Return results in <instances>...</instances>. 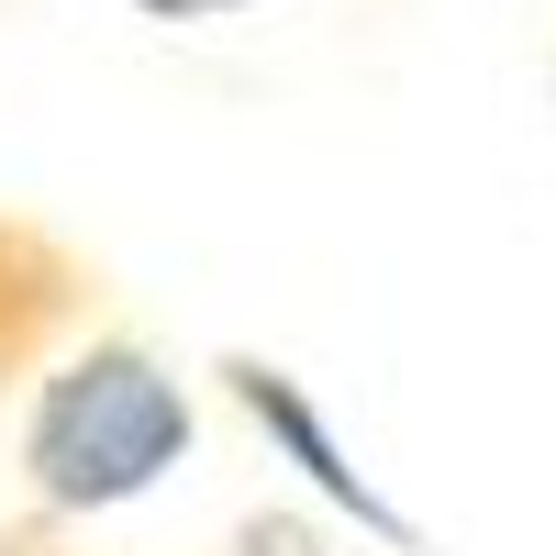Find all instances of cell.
<instances>
[{"label": "cell", "instance_id": "obj_6", "mask_svg": "<svg viewBox=\"0 0 556 556\" xmlns=\"http://www.w3.org/2000/svg\"><path fill=\"white\" fill-rule=\"evenodd\" d=\"M545 101H556V67H545Z\"/></svg>", "mask_w": 556, "mask_h": 556}, {"label": "cell", "instance_id": "obj_2", "mask_svg": "<svg viewBox=\"0 0 556 556\" xmlns=\"http://www.w3.org/2000/svg\"><path fill=\"white\" fill-rule=\"evenodd\" d=\"M212 379H223V401H235L245 424H256V434H267V445L301 468V490H312L334 523H356L379 556H434V534H424V523H412L401 501H390V490H379V479H367L356 456H345V434L323 424V401H312V390H301L278 356H245V345H235V356H212Z\"/></svg>", "mask_w": 556, "mask_h": 556}, {"label": "cell", "instance_id": "obj_4", "mask_svg": "<svg viewBox=\"0 0 556 556\" xmlns=\"http://www.w3.org/2000/svg\"><path fill=\"white\" fill-rule=\"evenodd\" d=\"M235 556H323V534L290 523V513H245L235 523Z\"/></svg>", "mask_w": 556, "mask_h": 556}, {"label": "cell", "instance_id": "obj_5", "mask_svg": "<svg viewBox=\"0 0 556 556\" xmlns=\"http://www.w3.org/2000/svg\"><path fill=\"white\" fill-rule=\"evenodd\" d=\"M146 23H235V12H267V0H134Z\"/></svg>", "mask_w": 556, "mask_h": 556}, {"label": "cell", "instance_id": "obj_3", "mask_svg": "<svg viewBox=\"0 0 556 556\" xmlns=\"http://www.w3.org/2000/svg\"><path fill=\"white\" fill-rule=\"evenodd\" d=\"M89 312H101V267L67 235L0 212V390H34L45 367L89 334Z\"/></svg>", "mask_w": 556, "mask_h": 556}, {"label": "cell", "instance_id": "obj_1", "mask_svg": "<svg viewBox=\"0 0 556 556\" xmlns=\"http://www.w3.org/2000/svg\"><path fill=\"white\" fill-rule=\"evenodd\" d=\"M190 456H201V401L146 334H78L23 390V424H12V468L45 523L134 513Z\"/></svg>", "mask_w": 556, "mask_h": 556}]
</instances>
